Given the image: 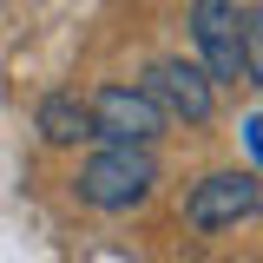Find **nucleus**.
Masks as SVG:
<instances>
[{
  "instance_id": "f03ea898",
  "label": "nucleus",
  "mask_w": 263,
  "mask_h": 263,
  "mask_svg": "<svg viewBox=\"0 0 263 263\" xmlns=\"http://www.w3.org/2000/svg\"><path fill=\"white\" fill-rule=\"evenodd\" d=\"M250 217H263V178H250V171H211L184 197L191 230H230V224H250Z\"/></svg>"
},
{
  "instance_id": "f257e3e1",
  "label": "nucleus",
  "mask_w": 263,
  "mask_h": 263,
  "mask_svg": "<svg viewBox=\"0 0 263 263\" xmlns=\"http://www.w3.org/2000/svg\"><path fill=\"white\" fill-rule=\"evenodd\" d=\"M158 184V158H152V145H112L105 138V152L79 164V178H72V191L86 197L92 211H132V204H145Z\"/></svg>"
},
{
  "instance_id": "423d86ee",
  "label": "nucleus",
  "mask_w": 263,
  "mask_h": 263,
  "mask_svg": "<svg viewBox=\"0 0 263 263\" xmlns=\"http://www.w3.org/2000/svg\"><path fill=\"white\" fill-rule=\"evenodd\" d=\"M40 138H46V145H86V138H99L92 99H72V92L40 99Z\"/></svg>"
},
{
  "instance_id": "20e7f679",
  "label": "nucleus",
  "mask_w": 263,
  "mask_h": 263,
  "mask_svg": "<svg viewBox=\"0 0 263 263\" xmlns=\"http://www.w3.org/2000/svg\"><path fill=\"white\" fill-rule=\"evenodd\" d=\"M145 92L164 105V119H184V125H204L217 112V79L191 60H158L145 72Z\"/></svg>"
},
{
  "instance_id": "0eeeda50",
  "label": "nucleus",
  "mask_w": 263,
  "mask_h": 263,
  "mask_svg": "<svg viewBox=\"0 0 263 263\" xmlns=\"http://www.w3.org/2000/svg\"><path fill=\"white\" fill-rule=\"evenodd\" d=\"M237 53H243V79L263 86V7H243L237 13Z\"/></svg>"
},
{
  "instance_id": "7ed1b4c3",
  "label": "nucleus",
  "mask_w": 263,
  "mask_h": 263,
  "mask_svg": "<svg viewBox=\"0 0 263 263\" xmlns=\"http://www.w3.org/2000/svg\"><path fill=\"white\" fill-rule=\"evenodd\" d=\"M92 125L112 145H152L164 132V105L145 86H105V92H92Z\"/></svg>"
},
{
  "instance_id": "39448f33",
  "label": "nucleus",
  "mask_w": 263,
  "mask_h": 263,
  "mask_svg": "<svg viewBox=\"0 0 263 263\" xmlns=\"http://www.w3.org/2000/svg\"><path fill=\"white\" fill-rule=\"evenodd\" d=\"M191 40L204 53V72L217 86H237L243 79V53H237V7L230 0H197L191 7Z\"/></svg>"
}]
</instances>
